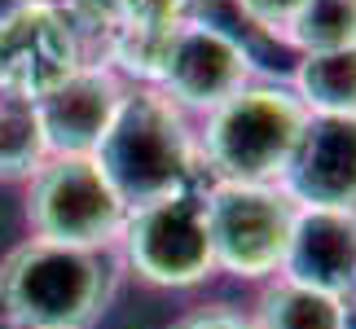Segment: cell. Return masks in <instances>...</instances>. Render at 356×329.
<instances>
[{
    "label": "cell",
    "mask_w": 356,
    "mask_h": 329,
    "mask_svg": "<svg viewBox=\"0 0 356 329\" xmlns=\"http://www.w3.org/2000/svg\"><path fill=\"white\" fill-rule=\"evenodd\" d=\"M92 162L111 180L119 202L132 211L181 189H194L198 136L159 88H128L115 123L92 149Z\"/></svg>",
    "instance_id": "1"
},
{
    "label": "cell",
    "mask_w": 356,
    "mask_h": 329,
    "mask_svg": "<svg viewBox=\"0 0 356 329\" xmlns=\"http://www.w3.org/2000/svg\"><path fill=\"white\" fill-rule=\"evenodd\" d=\"M111 285L106 251L26 237L0 264V312L18 329H88L106 312Z\"/></svg>",
    "instance_id": "2"
},
{
    "label": "cell",
    "mask_w": 356,
    "mask_h": 329,
    "mask_svg": "<svg viewBox=\"0 0 356 329\" xmlns=\"http://www.w3.org/2000/svg\"><path fill=\"white\" fill-rule=\"evenodd\" d=\"M308 123V110L286 84H242L234 97L202 115L198 162L211 167V180L234 185H282V171L295 154V141Z\"/></svg>",
    "instance_id": "3"
},
{
    "label": "cell",
    "mask_w": 356,
    "mask_h": 329,
    "mask_svg": "<svg viewBox=\"0 0 356 329\" xmlns=\"http://www.w3.org/2000/svg\"><path fill=\"white\" fill-rule=\"evenodd\" d=\"M123 219L128 207L92 154H49L26 176V224L40 242L106 251L119 242Z\"/></svg>",
    "instance_id": "4"
},
{
    "label": "cell",
    "mask_w": 356,
    "mask_h": 329,
    "mask_svg": "<svg viewBox=\"0 0 356 329\" xmlns=\"http://www.w3.org/2000/svg\"><path fill=\"white\" fill-rule=\"evenodd\" d=\"M123 259L141 281L163 290H189L216 272L202 189H181L159 202L132 207L119 233Z\"/></svg>",
    "instance_id": "5"
},
{
    "label": "cell",
    "mask_w": 356,
    "mask_h": 329,
    "mask_svg": "<svg viewBox=\"0 0 356 329\" xmlns=\"http://www.w3.org/2000/svg\"><path fill=\"white\" fill-rule=\"evenodd\" d=\"M211 228L216 268L238 281H268L282 272V255L291 242L295 202L282 185H234L211 180L202 189Z\"/></svg>",
    "instance_id": "6"
},
{
    "label": "cell",
    "mask_w": 356,
    "mask_h": 329,
    "mask_svg": "<svg viewBox=\"0 0 356 329\" xmlns=\"http://www.w3.org/2000/svg\"><path fill=\"white\" fill-rule=\"evenodd\" d=\"M154 84L181 115H207L251 84V53L211 22H176L163 35Z\"/></svg>",
    "instance_id": "7"
},
{
    "label": "cell",
    "mask_w": 356,
    "mask_h": 329,
    "mask_svg": "<svg viewBox=\"0 0 356 329\" xmlns=\"http://www.w3.org/2000/svg\"><path fill=\"white\" fill-rule=\"evenodd\" d=\"M123 92L128 88H123L119 71L106 62H79L71 75L35 92L31 106L49 154H92L119 115Z\"/></svg>",
    "instance_id": "8"
},
{
    "label": "cell",
    "mask_w": 356,
    "mask_h": 329,
    "mask_svg": "<svg viewBox=\"0 0 356 329\" xmlns=\"http://www.w3.org/2000/svg\"><path fill=\"white\" fill-rule=\"evenodd\" d=\"M79 66V35L49 0H26L0 18V92L35 97Z\"/></svg>",
    "instance_id": "9"
},
{
    "label": "cell",
    "mask_w": 356,
    "mask_h": 329,
    "mask_svg": "<svg viewBox=\"0 0 356 329\" xmlns=\"http://www.w3.org/2000/svg\"><path fill=\"white\" fill-rule=\"evenodd\" d=\"M282 189L295 207L356 211V115H308Z\"/></svg>",
    "instance_id": "10"
},
{
    "label": "cell",
    "mask_w": 356,
    "mask_h": 329,
    "mask_svg": "<svg viewBox=\"0 0 356 329\" xmlns=\"http://www.w3.org/2000/svg\"><path fill=\"white\" fill-rule=\"evenodd\" d=\"M277 277L343 298L356 281V211L295 207L291 242Z\"/></svg>",
    "instance_id": "11"
},
{
    "label": "cell",
    "mask_w": 356,
    "mask_h": 329,
    "mask_svg": "<svg viewBox=\"0 0 356 329\" xmlns=\"http://www.w3.org/2000/svg\"><path fill=\"white\" fill-rule=\"evenodd\" d=\"M255 329H352L348 303L339 294L312 290V285L273 277L251 312Z\"/></svg>",
    "instance_id": "12"
},
{
    "label": "cell",
    "mask_w": 356,
    "mask_h": 329,
    "mask_svg": "<svg viewBox=\"0 0 356 329\" xmlns=\"http://www.w3.org/2000/svg\"><path fill=\"white\" fill-rule=\"evenodd\" d=\"M291 92L308 115H356V44L334 53H304Z\"/></svg>",
    "instance_id": "13"
},
{
    "label": "cell",
    "mask_w": 356,
    "mask_h": 329,
    "mask_svg": "<svg viewBox=\"0 0 356 329\" xmlns=\"http://www.w3.org/2000/svg\"><path fill=\"white\" fill-rule=\"evenodd\" d=\"M49 158L35 106L22 92H0V180H26Z\"/></svg>",
    "instance_id": "14"
},
{
    "label": "cell",
    "mask_w": 356,
    "mask_h": 329,
    "mask_svg": "<svg viewBox=\"0 0 356 329\" xmlns=\"http://www.w3.org/2000/svg\"><path fill=\"white\" fill-rule=\"evenodd\" d=\"M286 40L304 53H334L356 44V0H304L295 22L286 26Z\"/></svg>",
    "instance_id": "15"
},
{
    "label": "cell",
    "mask_w": 356,
    "mask_h": 329,
    "mask_svg": "<svg viewBox=\"0 0 356 329\" xmlns=\"http://www.w3.org/2000/svg\"><path fill=\"white\" fill-rule=\"evenodd\" d=\"M238 9H242L255 26L286 35V26L295 22V13L304 9V0H238Z\"/></svg>",
    "instance_id": "16"
},
{
    "label": "cell",
    "mask_w": 356,
    "mask_h": 329,
    "mask_svg": "<svg viewBox=\"0 0 356 329\" xmlns=\"http://www.w3.org/2000/svg\"><path fill=\"white\" fill-rule=\"evenodd\" d=\"M172 329H255V321H251V312H238L229 303H211V307H198L189 317H181Z\"/></svg>",
    "instance_id": "17"
},
{
    "label": "cell",
    "mask_w": 356,
    "mask_h": 329,
    "mask_svg": "<svg viewBox=\"0 0 356 329\" xmlns=\"http://www.w3.org/2000/svg\"><path fill=\"white\" fill-rule=\"evenodd\" d=\"M22 5H26V0H0V18H9V13L22 9Z\"/></svg>",
    "instance_id": "18"
}]
</instances>
